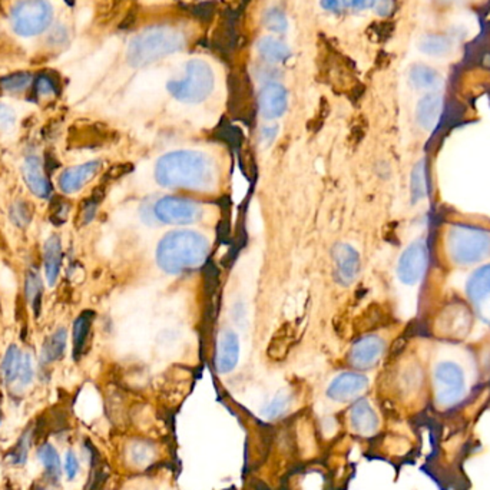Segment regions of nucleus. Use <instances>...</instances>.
Listing matches in <instances>:
<instances>
[{
    "label": "nucleus",
    "mask_w": 490,
    "mask_h": 490,
    "mask_svg": "<svg viewBox=\"0 0 490 490\" xmlns=\"http://www.w3.org/2000/svg\"><path fill=\"white\" fill-rule=\"evenodd\" d=\"M155 179L164 188L211 191L218 182V168L204 152L172 151L156 161Z\"/></svg>",
    "instance_id": "1"
},
{
    "label": "nucleus",
    "mask_w": 490,
    "mask_h": 490,
    "mask_svg": "<svg viewBox=\"0 0 490 490\" xmlns=\"http://www.w3.org/2000/svg\"><path fill=\"white\" fill-rule=\"evenodd\" d=\"M209 253L208 239L189 229L168 232L158 244L156 263L168 274H181L204 264Z\"/></svg>",
    "instance_id": "2"
},
{
    "label": "nucleus",
    "mask_w": 490,
    "mask_h": 490,
    "mask_svg": "<svg viewBox=\"0 0 490 490\" xmlns=\"http://www.w3.org/2000/svg\"><path fill=\"white\" fill-rule=\"evenodd\" d=\"M185 48V36L171 26H154L136 36L128 45L126 59L135 68L149 66Z\"/></svg>",
    "instance_id": "3"
},
{
    "label": "nucleus",
    "mask_w": 490,
    "mask_h": 490,
    "mask_svg": "<svg viewBox=\"0 0 490 490\" xmlns=\"http://www.w3.org/2000/svg\"><path fill=\"white\" fill-rule=\"evenodd\" d=\"M446 244L450 260L459 266L476 264L490 256V232L471 225H453Z\"/></svg>",
    "instance_id": "4"
},
{
    "label": "nucleus",
    "mask_w": 490,
    "mask_h": 490,
    "mask_svg": "<svg viewBox=\"0 0 490 490\" xmlns=\"http://www.w3.org/2000/svg\"><path fill=\"white\" fill-rule=\"evenodd\" d=\"M215 76L211 65L204 59H191L185 64L184 75L168 82V92L182 104H201L212 94Z\"/></svg>",
    "instance_id": "5"
},
{
    "label": "nucleus",
    "mask_w": 490,
    "mask_h": 490,
    "mask_svg": "<svg viewBox=\"0 0 490 490\" xmlns=\"http://www.w3.org/2000/svg\"><path fill=\"white\" fill-rule=\"evenodd\" d=\"M433 391L439 407L451 409L457 406L467 391L464 369L453 360L437 363L433 371Z\"/></svg>",
    "instance_id": "6"
},
{
    "label": "nucleus",
    "mask_w": 490,
    "mask_h": 490,
    "mask_svg": "<svg viewBox=\"0 0 490 490\" xmlns=\"http://www.w3.org/2000/svg\"><path fill=\"white\" fill-rule=\"evenodd\" d=\"M52 16L49 0H18L11 11V25L16 35L34 38L49 28Z\"/></svg>",
    "instance_id": "7"
},
{
    "label": "nucleus",
    "mask_w": 490,
    "mask_h": 490,
    "mask_svg": "<svg viewBox=\"0 0 490 490\" xmlns=\"http://www.w3.org/2000/svg\"><path fill=\"white\" fill-rule=\"evenodd\" d=\"M154 215L162 224L186 225L196 222L202 216V208L188 198L164 196L155 202Z\"/></svg>",
    "instance_id": "8"
},
{
    "label": "nucleus",
    "mask_w": 490,
    "mask_h": 490,
    "mask_svg": "<svg viewBox=\"0 0 490 490\" xmlns=\"http://www.w3.org/2000/svg\"><path fill=\"white\" fill-rule=\"evenodd\" d=\"M429 249L423 239L411 242L400 256L397 264V277L406 286L417 284L427 267Z\"/></svg>",
    "instance_id": "9"
},
{
    "label": "nucleus",
    "mask_w": 490,
    "mask_h": 490,
    "mask_svg": "<svg viewBox=\"0 0 490 490\" xmlns=\"http://www.w3.org/2000/svg\"><path fill=\"white\" fill-rule=\"evenodd\" d=\"M466 294L480 320L490 326V264L470 276L466 284Z\"/></svg>",
    "instance_id": "10"
},
{
    "label": "nucleus",
    "mask_w": 490,
    "mask_h": 490,
    "mask_svg": "<svg viewBox=\"0 0 490 490\" xmlns=\"http://www.w3.org/2000/svg\"><path fill=\"white\" fill-rule=\"evenodd\" d=\"M336 281L343 287H350L359 277L361 261L359 253L350 244H336L333 249Z\"/></svg>",
    "instance_id": "11"
},
{
    "label": "nucleus",
    "mask_w": 490,
    "mask_h": 490,
    "mask_svg": "<svg viewBox=\"0 0 490 490\" xmlns=\"http://www.w3.org/2000/svg\"><path fill=\"white\" fill-rule=\"evenodd\" d=\"M386 343L379 336H367L354 343L349 353V363L357 370L373 369L381 359Z\"/></svg>",
    "instance_id": "12"
},
{
    "label": "nucleus",
    "mask_w": 490,
    "mask_h": 490,
    "mask_svg": "<svg viewBox=\"0 0 490 490\" xmlns=\"http://www.w3.org/2000/svg\"><path fill=\"white\" fill-rule=\"evenodd\" d=\"M369 380L366 376L354 371H346L339 374L329 386L327 396L334 401H351L366 391Z\"/></svg>",
    "instance_id": "13"
},
{
    "label": "nucleus",
    "mask_w": 490,
    "mask_h": 490,
    "mask_svg": "<svg viewBox=\"0 0 490 490\" xmlns=\"http://www.w3.org/2000/svg\"><path fill=\"white\" fill-rule=\"evenodd\" d=\"M289 106V92L277 82L267 84L259 94V108L264 119L273 121L283 116Z\"/></svg>",
    "instance_id": "14"
},
{
    "label": "nucleus",
    "mask_w": 490,
    "mask_h": 490,
    "mask_svg": "<svg viewBox=\"0 0 490 490\" xmlns=\"http://www.w3.org/2000/svg\"><path fill=\"white\" fill-rule=\"evenodd\" d=\"M239 360V340L232 330H224L219 334L215 354V369L221 374H226L235 369Z\"/></svg>",
    "instance_id": "15"
},
{
    "label": "nucleus",
    "mask_w": 490,
    "mask_h": 490,
    "mask_svg": "<svg viewBox=\"0 0 490 490\" xmlns=\"http://www.w3.org/2000/svg\"><path fill=\"white\" fill-rule=\"evenodd\" d=\"M101 162L91 161L78 166L66 169L59 178V186L66 194H74L79 191L85 184H88L99 171Z\"/></svg>",
    "instance_id": "16"
},
{
    "label": "nucleus",
    "mask_w": 490,
    "mask_h": 490,
    "mask_svg": "<svg viewBox=\"0 0 490 490\" xmlns=\"http://www.w3.org/2000/svg\"><path fill=\"white\" fill-rule=\"evenodd\" d=\"M24 178L29 186V189L39 198H48L52 192L49 179L44 172L42 162L38 156H28L22 166Z\"/></svg>",
    "instance_id": "17"
},
{
    "label": "nucleus",
    "mask_w": 490,
    "mask_h": 490,
    "mask_svg": "<svg viewBox=\"0 0 490 490\" xmlns=\"http://www.w3.org/2000/svg\"><path fill=\"white\" fill-rule=\"evenodd\" d=\"M353 429L361 436H373L379 429V417L370 403L364 399L356 401L350 410Z\"/></svg>",
    "instance_id": "18"
},
{
    "label": "nucleus",
    "mask_w": 490,
    "mask_h": 490,
    "mask_svg": "<svg viewBox=\"0 0 490 490\" xmlns=\"http://www.w3.org/2000/svg\"><path fill=\"white\" fill-rule=\"evenodd\" d=\"M443 98L437 94H429L419 101L416 108V119L423 129L431 131L439 124Z\"/></svg>",
    "instance_id": "19"
},
{
    "label": "nucleus",
    "mask_w": 490,
    "mask_h": 490,
    "mask_svg": "<svg viewBox=\"0 0 490 490\" xmlns=\"http://www.w3.org/2000/svg\"><path fill=\"white\" fill-rule=\"evenodd\" d=\"M256 49L261 59L267 64H283L290 59V48L280 39L274 36H263L256 44Z\"/></svg>",
    "instance_id": "20"
},
{
    "label": "nucleus",
    "mask_w": 490,
    "mask_h": 490,
    "mask_svg": "<svg viewBox=\"0 0 490 490\" xmlns=\"http://www.w3.org/2000/svg\"><path fill=\"white\" fill-rule=\"evenodd\" d=\"M62 264V247L59 236H51L44 247V266L49 286H55Z\"/></svg>",
    "instance_id": "21"
},
{
    "label": "nucleus",
    "mask_w": 490,
    "mask_h": 490,
    "mask_svg": "<svg viewBox=\"0 0 490 490\" xmlns=\"http://www.w3.org/2000/svg\"><path fill=\"white\" fill-rule=\"evenodd\" d=\"M410 84L419 91H437L441 86L440 75L424 65H416L410 69Z\"/></svg>",
    "instance_id": "22"
},
{
    "label": "nucleus",
    "mask_w": 490,
    "mask_h": 490,
    "mask_svg": "<svg viewBox=\"0 0 490 490\" xmlns=\"http://www.w3.org/2000/svg\"><path fill=\"white\" fill-rule=\"evenodd\" d=\"M94 313L92 311H84L74 324V356L75 359H79L84 353V349L86 346L91 326H92Z\"/></svg>",
    "instance_id": "23"
},
{
    "label": "nucleus",
    "mask_w": 490,
    "mask_h": 490,
    "mask_svg": "<svg viewBox=\"0 0 490 490\" xmlns=\"http://www.w3.org/2000/svg\"><path fill=\"white\" fill-rule=\"evenodd\" d=\"M66 339L68 333L65 329H58L44 344L42 350V361L44 363H52L62 357L66 349Z\"/></svg>",
    "instance_id": "24"
},
{
    "label": "nucleus",
    "mask_w": 490,
    "mask_h": 490,
    "mask_svg": "<svg viewBox=\"0 0 490 490\" xmlns=\"http://www.w3.org/2000/svg\"><path fill=\"white\" fill-rule=\"evenodd\" d=\"M38 457L46 470V476L54 481H58L61 477V459L58 450L51 443H45L39 447Z\"/></svg>",
    "instance_id": "25"
},
{
    "label": "nucleus",
    "mask_w": 490,
    "mask_h": 490,
    "mask_svg": "<svg viewBox=\"0 0 490 490\" xmlns=\"http://www.w3.org/2000/svg\"><path fill=\"white\" fill-rule=\"evenodd\" d=\"M419 49L429 56H444L451 51V42L446 36L440 35H426L419 42Z\"/></svg>",
    "instance_id": "26"
},
{
    "label": "nucleus",
    "mask_w": 490,
    "mask_h": 490,
    "mask_svg": "<svg viewBox=\"0 0 490 490\" xmlns=\"http://www.w3.org/2000/svg\"><path fill=\"white\" fill-rule=\"evenodd\" d=\"M22 357H24V354L21 353L18 346H11L8 349L6 356L4 359V363H2V367H0V370H2V374H4V379L8 384H12L18 380Z\"/></svg>",
    "instance_id": "27"
},
{
    "label": "nucleus",
    "mask_w": 490,
    "mask_h": 490,
    "mask_svg": "<svg viewBox=\"0 0 490 490\" xmlns=\"http://www.w3.org/2000/svg\"><path fill=\"white\" fill-rule=\"evenodd\" d=\"M261 22L264 28L273 34H286L289 29V19L286 14L277 6H271L266 9L263 14Z\"/></svg>",
    "instance_id": "28"
},
{
    "label": "nucleus",
    "mask_w": 490,
    "mask_h": 490,
    "mask_svg": "<svg viewBox=\"0 0 490 490\" xmlns=\"http://www.w3.org/2000/svg\"><path fill=\"white\" fill-rule=\"evenodd\" d=\"M129 456L134 464L136 466H145L152 461L155 456L154 444L146 440H136L129 447Z\"/></svg>",
    "instance_id": "29"
},
{
    "label": "nucleus",
    "mask_w": 490,
    "mask_h": 490,
    "mask_svg": "<svg viewBox=\"0 0 490 490\" xmlns=\"http://www.w3.org/2000/svg\"><path fill=\"white\" fill-rule=\"evenodd\" d=\"M410 188H411V196L413 201H420L421 198L426 196L427 194V178H426V166L424 162L421 161L420 164L416 165V168L411 172V181H410Z\"/></svg>",
    "instance_id": "30"
},
{
    "label": "nucleus",
    "mask_w": 490,
    "mask_h": 490,
    "mask_svg": "<svg viewBox=\"0 0 490 490\" xmlns=\"http://www.w3.org/2000/svg\"><path fill=\"white\" fill-rule=\"evenodd\" d=\"M31 444H32V433L31 430H26L19 439V441L16 443V446L14 447V450L9 453L8 456L9 461L16 466H24L28 460Z\"/></svg>",
    "instance_id": "31"
},
{
    "label": "nucleus",
    "mask_w": 490,
    "mask_h": 490,
    "mask_svg": "<svg viewBox=\"0 0 490 490\" xmlns=\"http://www.w3.org/2000/svg\"><path fill=\"white\" fill-rule=\"evenodd\" d=\"M291 401L290 394L287 393H279L271 401L270 404L266 406V409L263 410V414L267 420H276L280 416H283L286 413V410L289 409Z\"/></svg>",
    "instance_id": "32"
},
{
    "label": "nucleus",
    "mask_w": 490,
    "mask_h": 490,
    "mask_svg": "<svg viewBox=\"0 0 490 490\" xmlns=\"http://www.w3.org/2000/svg\"><path fill=\"white\" fill-rule=\"evenodd\" d=\"M32 82V75L26 74V72H19L15 75H11L8 78H4L0 81V86H2L6 92H22L25 91Z\"/></svg>",
    "instance_id": "33"
},
{
    "label": "nucleus",
    "mask_w": 490,
    "mask_h": 490,
    "mask_svg": "<svg viewBox=\"0 0 490 490\" xmlns=\"http://www.w3.org/2000/svg\"><path fill=\"white\" fill-rule=\"evenodd\" d=\"M42 294V281L36 271H29L26 276V297L32 306L41 304Z\"/></svg>",
    "instance_id": "34"
},
{
    "label": "nucleus",
    "mask_w": 490,
    "mask_h": 490,
    "mask_svg": "<svg viewBox=\"0 0 490 490\" xmlns=\"http://www.w3.org/2000/svg\"><path fill=\"white\" fill-rule=\"evenodd\" d=\"M11 216L16 225L26 226L32 219V211L26 202H16L12 206Z\"/></svg>",
    "instance_id": "35"
},
{
    "label": "nucleus",
    "mask_w": 490,
    "mask_h": 490,
    "mask_svg": "<svg viewBox=\"0 0 490 490\" xmlns=\"http://www.w3.org/2000/svg\"><path fill=\"white\" fill-rule=\"evenodd\" d=\"M35 376V370H34V363H32V356L31 354H24L22 357V363H21V369H19V384L21 386H28L32 383Z\"/></svg>",
    "instance_id": "36"
},
{
    "label": "nucleus",
    "mask_w": 490,
    "mask_h": 490,
    "mask_svg": "<svg viewBox=\"0 0 490 490\" xmlns=\"http://www.w3.org/2000/svg\"><path fill=\"white\" fill-rule=\"evenodd\" d=\"M16 124V114L15 111L6 105L0 104V131L11 132Z\"/></svg>",
    "instance_id": "37"
},
{
    "label": "nucleus",
    "mask_w": 490,
    "mask_h": 490,
    "mask_svg": "<svg viewBox=\"0 0 490 490\" xmlns=\"http://www.w3.org/2000/svg\"><path fill=\"white\" fill-rule=\"evenodd\" d=\"M64 469H65L66 477H68L69 480H74V479L78 476V473H79V460H78V457H76V454H75L74 450L66 451Z\"/></svg>",
    "instance_id": "38"
},
{
    "label": "nucleus",
    "mask_w": 490,
    "mask_h": 490,
    "mask_svg": "<svg viewBox=\"0 0 490 490\" xmlns=\"http://www.w3.org/2000/svg\"><path fill=\"white\" fill-rule=\"evenodd\" d=\"M36 92L44 98L51 96L55 94V84L48 76H41L36 81Z\"/></svg>",
    "instance_id": "39"
},
{
    "label": "nucleus",
    "mask_w": 490,
    "mask_h": 490,
    "mask_svg": "<svg viewBox=\"0 0 490 490\" xmlns=\"http://www.w3.org/2000/svg\"><path fill=\"white\" fill-rule=\"evenodd\" d=\"M343 6L353 11H366L376 6L377 0H341Z\"/></svg>",
    "instance_id": "40"
},
{
    "label": "nucleus",
    "mask_w": 490,
    "mask_h": 490,
    "mask_svg": "<svg viewBox=\"0 0 490 490\" xmlns=\"http://www.w3.org/2000/svg\"><path fill=\"white\" fill-rule=\"evenodd\" d=\"M96 208H98V202L92 201L91 198L85 202V205H84V208H82V212H81V222H82L84 225L89 224V222L94 219V216H95V214H96Z\"/></svg>",
    "instance_id": "41"
},
{
    "label": "nucleus",
    "mask_w": 490,
    "mask_h": 490,
    "mask_svg": "<svg viewBox=\"0 0 490 490\" xmlns=\"http://www.w3.org/2000/svg\"><path fill=\"white\" fill-rule=\"evenodd\" d=\"M321 8L331 14H339L341 11V0H321Z\"/></svg>",
    "instance_id": "42"
},
{
    "label": "nucleus",
    "mask_w": 490,
    "mask_h": 490,
    "mask_svg": "<svg viewBox=\"0 0 490 490\" xmlns=\"http://www.w3.org/2000/svg\"><path fill=\"white\" fill-rule=\"evenodd\" d=\"M276 134H277V126H266V128H263V138H264L266 142L273 141Z\"/></svg>",
    "instance_id": "43"
},
{
    "label": "nucleus",
    "mask_w": 490,
    "mask_h": 490,
    "mask_svg": "<svg viewBox=\"0 0 490 490\" xmlns=\"http://www.w3.org/2000/svg\"><path fill=\"white\" fill-rule=\"evenodd\" d=\"M34 490H49V489H46V487H44V486H36Z\"/></svg>",
    "instance_id": "44"
}]
</instances>
